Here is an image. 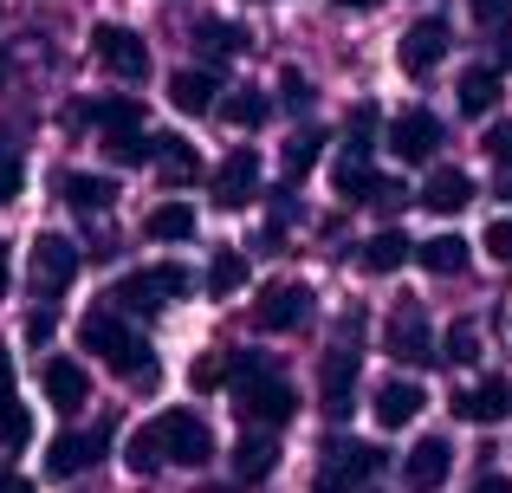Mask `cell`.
<instances>
[{
	"mask_svg": "<svg viewBox=\"0 0 512 493\" xmlns=\"http://www.w3.org/2000/svg\"><path fill=\"white\" fill-rule=\"evenodd\" d=\"M357 370H363V312H350L338 325L325 351V370H318V396H325V416L344 422L350 416V396H357Z\"/></svg>",
	"mask_w": 512,
	"mask_h": 493,
	"instance_id": "cell-3",
	"label": "cell"
},
{
	"mask_svg": "<svg viewBox=\"0 0 512 493\" xmlns=\"http://www.w3.org/2000/svg\"><path fill=\"white\" fill-rule=\"evenodd\" d=\"M428 409V390L415 377H389L383 390L370 396V416H376V429H402V422H415Z\"/></svg>",
	"mask_w": 512,
	"mask_h": 493,
	"instance_id": "cell-13",
	"label": "cell"
},
{
	"mask_svg": "<svg viewBox=\"0 0 512 493\" xmlns=\"http://www.w3.org/2000/svg\"><path fill=\"white\" fill-rule=\"evenodd\" d=\"M78 338H85V351H98L124 383H156V357H150V344L124 325V312H91L85 325H78Z\"/></svg>",
	"mask_w": 512,
	"mask_h": 493,
	"instance_id": "cell-2",
	"label": "cell"
},
{
	"mask_svg": "<svg viewBox=\"0 0 512 493\" xmlns=\"http://www.w3.org/2000/svg\"><path fill=\"white\" fill-rule=\"evenodd\" d=\"M240 286H247V253L221 247L208 260V292H214V299H227V292H240Z\"/></svg>",
	"mask_w": 512,
	"mask_h": 493,
	"instance_id": "cell-29",
	"label": "cell"
},
{
	"mask_svg": "<svg viewBox=\"0 0 512 493\" xmlns=\"http://www.w3.org/2000/svg\"><path fill=\"white\" fill-rule=\"evenodd\" d=\"M474 7V20L487 26V33H500V46H506V33H512V0H467Z\"/></svg>",
	"mask_w": 512,
	"mask_h": 493,
	"instance_id": "cell-36",
	"label": "cell"
},
{
	"mask_svg": "<svg viewBox=\"0 0 512 493\" xmlns=\"http://www.w3.org/2000/svg\"><path fill=\"white\" fill-rule=\"evenodd\" d=\"M7 273H13V260H7V241H0V292H7Z\"/></svg>",
	"mask_w": 512,
	"mask_h": 493,
	"instance_id": "cell-46",
	"label": "cell"
},
{
	"mask_svg": "<svg viewBox=\"0 0 512 493\" xmlns=\"http://www.w3.org/2000/svg\"><path fill=\"white\" fill-rule=\"evenodd\" d=\"M500 202H512V169H500Z\"/></svg>",
	"mask_w": 512,
	"mask_h": 493,
	"instance_id": "cell-47",
	"label": "cell"
},
{
	"mask_svg": "<svg viewBox=\"0 0 512 493\" xmlns=\"http://www.w3.org/2000/svg\"><path fill=\"white\" fill-rule=\"evenodd\" d=\"M279 91H286V104H292V111H299V104H312V85H305L299 72H286V78H279Z\"/></svg>",
	"mask_w": 512,
	"mask_h": 493,
	"instance_id": "cell-42",
	"label": "cell"
},
{
	"mask_svg": "<svg viewBox=\"0 0 512 493\" xmlns=\"http://www.w3.org/2000/svg\"><path fill=\"white\" fill-rule=\"evenodd\" d=\"M0 78H7V59H0Z\"/></svg>",
	"mask_w": 512,
	"mask_h": 493,
	"instance_id": "cell-50",
	"label": "cell"
},
{
	"mask_svg": "<svg viewBox=\"0 0 512 493\" xmlns=\"http://www.w3.org/2000/svg\"><path fill=\"white\" fill-rule=\"evenodd\" d=\"M72 279H78V247L65 234H39L33 241V292L39 299H59Z\"/></svg>",
	"mask_w": 512,
	"mask_h": 493,
	"instance_id": "cell-9",
	"label": "cell"
},
{
	"mask_svg": "<svg viewBox=\"0 0 512 493\" xmlns=\"http://www.w3.org/2000/svg\"><path fill=\"white\" fill-rule=\"evenodd\" d=\"M33 442V416L20 403V383H13V351L0 344V448H26Z\"/></svg>",
	"mask_w": 512,
	"mask_h": 493,
	"instance_id": "cell-14",
	"label": "cell"
},
{
	"mask_svg": "<svg viewBox=\"0 0 512 493\" xmlns=\"http://www.w3.org/2000/svg\"><path fill=\"white\" fill-rule=\"evenodd\" d=\"M188 292V273L182 266H137V273H124L117 279V312H137V318H156V312H169L175 299Z\"/></svg>",
	"mask_w": 512,
	"mask_h": 493,
	"instance_id": "cell-4",
	"label": "cell"
},
{
	"mask_svg": "<svg viewBox=\"0 0 512 493\" xmlns=\"http://www.w3.org/2000/svg\"><path fill=\"white\" fill-rule=\"evenodd\" d=\"M20 182H26V169H20V156L13 150H0V208L13 202V195H20Z\"/></svg>",
	"mask_w": 512,
	"mask_h": 493,
	"instance_id": "cell-39",
	"label": "cell"
},
{
	"mask_svg": "<svg viewBox=\"0 0 512 493\" xmlns=\"http://www.w3.org/2000/svg\"><path fill=\"white\" fill-rule=\"evenodd\" d=\"M383 351L396 357V364H428V357H441L435 338H428V318L415 312V305H402V312L383 325Z\"/></svg>",
	"mask_w": 512,
	"mask_h": 493,
	"instance_id": "cell-12",
	"label": "cell"
},
{
	"mask_svg": "<svg viewBox=\"0 0 512 493\" xmlns=\"http://www.w3.org/2000/svg\"><path fill=\"white\" fill-rule=\"evenodd\" d=\"M467 202H474V176H467V169H435V176H428V189H422L428 215H461Z\"/></svg>",
	"mask_w": 512,
	"mask_h": 493,
	"instance_id": "cell-19",
	"label": "cell"
},
{
	"mask_svg": "<svg viewBox=\"0 0 512 493\" xmlns=\"http://www.w3.org/2000/svg\"><path fill=\"white\" fill-rule=\"evenodd\" d=\"M273 468H279V442L273 435H240L234 442V474L240 481H266Z\"/></svg>",
	"mask_w": 512,
	"mask_h": 493,
	"instance_id": "cell-22",
	"label": "cell"
},
{
	"mask_svg": "<svg viewBox=\"0 0 512 493\" xmlns=\"http://www.w3.org/2000/svg\"><path fill=\"white\" fill-rule=\"evenodd\" d=\"M150 435H156V448H163V461H175V468H201V461L214 455V435H208V422H201L195 409H169V416H156Z\"/></svg>",
	"mask_w": 512,
	"mask_h": 493,
	"instance_id": "cell-5",
	"label": "cell"
},
{
	"mask_svg": "<svg viewBox=\"0 0 512 493\" xmlns=\"http://www.w3.org/2000/svg\"><path fill=\"white\" fill-rule=\"evenodd\" d=\"M506 409H512V383L506 377H487V383H474V390H461L454 396V416L461 422H506Z\"/></svg>",
	"mask_w": 512,
	"mask_h": 493,
	"instance_id": "cell-18",
	"label": "cell"
},
{
	"mask_svg": "<svg viewBox=\"0 0 512 493\" xmlns=\"http://www.w3.org/2000/svg\"><path fill=\"white\" fill-rule=\"evenodd\" d=\"M435 150H441V117L435 111H402L396 124H389V156H402V163H428Z\"/></svg>",
	"mask_w": 512,
	"mask_h": 493,
	"instance_id": "cell-11",
	"label": "cell"
},
{
	"mask_svg": "<svg viewBox=\"0 0 512 493\" xmlns=\"http://www.w3.org/2000/svg\"><path fill=\"white\" fill-rule=\"evenodd\" d=\"M383 468V448H370V442H325V474L331 481H363V474H376Z\"/></svg>",
	"mask_w": 512,
	"mask_h": 493,
	"instance_id": "cell-20",
	"label": "cell"
},
{
	"mask_svg": "<svg viewBox=\"0 0 512 493\" xmlns=\"http://www.w3.org/2000/svg\"><path fill=\"white\" fill-rule=\"evenodd\" d=\"M39 383H46V403L59 409V416H72V409L91 403V377H85V364H72V357H52V364L39 370Z\"/></svg>",
	"mask_w": 512,
	"mask_h": 493,
	"instance_id": "cell-16",
	"label": "cell"
},
{
	"mask_svg": "<svg viewBox=\"0 0 512 493\" xmlns=\"http://www.w3.org/2000/svg\"><path fill=\"white\" fill-rule=\"evenodd\" d=\"M227 377H234V409H240L247 429H279V422H292L299 396H292V383L279 377V370H266V357L234 351L227 357Z\"/></svg>",
	"mask_w": 512,
	"mask_h": 493,
	"instance_id": "cell-1",
	"label": "cell"
},
{
	"mask_svg": "<svg viewBox=\"0 0 512 493\" xmlns=\"http://www.w3.org/2000/svg\"><path fill=\"white\" fill-rule=\"evenodd\" d=\"M474 493H512V481H506V474H480Z\"/></svg>",
	"mask_w": 512,
	"mask_h": 493,
	"instance_id": "cell-44",
	"label": "cell"
},
{
	"mask_svg": "<svg viewBox=\"0 0 512 493\" xmlns=\"http://www.w3.org/2000/svg\"><path fill=\"white\" fill-rule=\"evenodd\" d=\"M441 357H448V364H474V357H480V338H474V325H454L448 338H441Z\"/></svg>",
	"mask_w": 512,
	"mask_h": 493,
	"instance_id": "cell-37",
	"label": "cell"
},
{
	"mask_svg": "<svg viewBox=\"0 0 512 493\" xmlns=\"http://www.w3.org/2000/svg\"><path fill=\"white\" fill-rule=\"evenodd\" d=\"M338 7H357L363 13V7H376V0H338Z\"/></svg>",
	"mask_w": 512,
	"mask_h": 493,
	"instance_id": "cell-49",
	"label": "cell"
},
{
	"mask_svg": "<svg viewBox=\"0 0 512 493\" xmlns=\"http://www.w3.org/2000/svg\"><path fill=\"white\" fill-rule=\"evenodd\" d=\"M415 260H422L428 273H441V279H448V273H467V241H461V234H435V241L415 247Z\"/></svg>",
	"mask_w": 512,
	"mask_h": 493,
	"instance_id": "cell-26",
	"label": "cell"
},
{
	"mask_svg": "<svg viewBox=\"0 0 512 493\" xmlns=\"http://www.w3.org/2000/svg\"><path fill=\"white\" fill-rule=\"evenodd\" d=\"M318 150H325V130H299L286 143V182H305L318 169Z\"/></svg>",
	"mask_w": 512,
	"mask_h": 493,
	"instance_id": "cell-30",
	"label": "cell"
},
{
	"mask_svg": "<svg viewBox=\"0 0 512 493\" xmlns=\"http://www.w3.org/2000/svg\"><path fill=\"white\" fill-rule=\"evenodd\" d=\"M91 52H98V65L111 78H124V85H143V78H150V46H143L130 26H117V20L91 26Z\"/></svg>",
	"mask_w": 512,
	"mask_h": 493,
	"instance_id": "cell-6",
	"label": "cell"
},
{
	"mask_svg": "<svg viewBox=\"0 0 512 493\" xmlns=\"http://www.w3.org/2000/svg\"><path fill=\"white\" fill-rule=\"evenodd\" d=\"M493 104H500V72H493V65H467V72H461V111L487 117Z\"/></svg>",
	"mask_w": 512,
	"mask_h": 493,
	"instance_id": "cell-23",
	"label": "cell"
},
{
	"mask_svg": "<svg viewBox=\"0 0 512 493\" xmlns=\"http://www.w3.org/2000/svg\"><path fill=\"white\" fill-rule=\"evenodd\" d=\"M195 46H201V59H234V52L247 46V33L227 26V20H201L195 26Z\"/></svg>",
	"mask_w": 512,
	"mask_h": 493,
	"instance_id": "cell-28",
	"label": "cell"
},
{
	"mask_svg": "<svg viewBox=\"0 0 512 493\" xmlns=\"http://www.w3.org/2000/svg\"><path fill=\"white\" fill-rule=\"evenodd\" d=\"M143 234H150V241H195V208H188V202H163V208H150Z\"/></svg>",
	"mask_w": 512,
	"mask_h": 493,
	"instance_id": "cell-25",
	"label": "cell"
},
{
	"mask_svg": "<svg viewBox=\"0 0 512 493\" xmlns=\"http://www.w3.org/2000/svg\"><path fill=\"white\" fill-rule=\"evenodd\" d=\"M448 474H454V448L441 442V435H422V442L402 455V487L409 493H435Z\"/></svg>",
	"mask_w": 512,
	"mask_h": 493,
	"instance_id": "cell-10",
	"label": "cell"
},
{
	"mask_svg": "<svg viewBox=\"0 0 512 493\" xmlns=\"http://www.w3.org/2000/svg\"><path fill=\"white\" fill-rule=\"evenodd\" d=\"M448 59V20H441V13H428V20H415L409 33L396 39V65L409 78H428L435 72V65Z\"/></svg>",
	"mask_w": 512,
	"mask_h": 493,
	"instance_id": "cell-8",
	"label": "cell"
},
{
	"mask_svg": "<svg viewBox=\"0 0 512 493\" xmlns=\"http://www.w3.org/2000/svg\"><path fill=\"white\" fill-rule=\"evenodd\" d=\"M480 247H487V260H500V266H512V215H500L487 234H480Z\"/></svg>",
	"mask_w": 512,
	"mask_h": 493,
	"instance_id": "cell-38",
	"label": "cell"
},
{
	"mask_svg": "<svg viewBox=\"0 0 512 493\" xmlns=\"http://www.w3.org/2000/svg\"><path fill=\"white\" fill-rule=\"evenodd\" d=\"M104 156H111V163H156V137H143V130H117V137H104Z\"/></svg>",
	"mask_w": 512,
	"mask_h": 493,
	"instance_id": "cell-33",
	"label": "cell"
},
{
	"mask_svg": "<svg viewBox=\"0 0 512 493\" xmlns=\"http://www.w3.org/2000/svg\"><path fill=\"white\" fill-rule=\"evenodd\" d=\"M156 169H163V176L169 182H195V150H188V143L182 137H156Z\"/></svg>",
	"mask_w": 512,
	"mask_h": 493,
	"instance_id": "cell-31",
	"label": "cell"
},
{
	"mask_svg": "<svg viewBox=\"0 0 512 493\" xmlns=\"http://www.w3.org/2000/svg\"><path fill=\"white\" fill-rule=\"evenodd\" d=\"M124 461H130V474H156L163 468V448H156V435H150V422H143L137 435H130V448H124Z\"/></svg>",
	"mask_w": 512,
	"mask_h": 493,
	"instance_id": "cell-35",
	"label": "cell"
},
{
	"mask_svg": "<svg viewBox=\"0 0 512 493\" xmlns=\"http://www.w3.org/2000/svg\"><path fill=\"white\" fill-rule=\"evenodd\" d=\"M91 117L104 124V137H117V130H143V104L137 98H111V104H91Z\"/></svg>",
	"mask_w": 512,
	"mask_h": 493,
	"instance_id": "cell-34",
	"label": "cell"
},
{
	"mask_svg": "<svg viewBox=\"0 0 512 493\" xmlns=\"http://www.w3.org/2000/svg\"><path fill=\"white\" fill-rule=\"evenodd\" d=\"M104 442H111L104 429H91V435H59V442L46 448V474H52V481H72V474H85L91 461L104 455Z\"/></svg>",
	"mask_w": 512,
	"mask_h": 493,
	"instance_id": "cell-17",
	"label": "cell"
},
{
	"mask_svg": "<svg viewBox=\"0 0 512 493\" xmlns=\"http://www.w3.org/2000/svg\"><path fill=\"white\" fill-rule=\"evenodd\" d=\"M26 338L46 344V338H52V312H33V318H26Z\"/></svg>",
	"mask_w": 512,
	"mask_h": 493,
	"instance_id": "cell-43",
	"label": "cell"
},
{
	"mask_svg": "<svg viewBox=\"0 0 512 493\" xmlns=\"http://www.w3.org/2000/svg\"><path fill=\"white\" fill-rule=\"evenodd\" d=\"M169 104H175V111H188V117L214 111V78L208 72H169Z\"/></svg>",
	"mask_w": 512,
	"mask_h": 493,
	"instance_id": "cell-24",
	"label": "cell"
},
{
	"mask_svg": "<svg viewBox=\"0 0 512 493\" xmlns=\"http://www.w3.org/2000/svg\"><path fill=\"white\" fill-rule=\"evenodd\" d=\"M266 111H273V104H266L260 91H234V98H221V117H227L234 130H260Z\"/></svg>",
	"mask_w": 512,
	"mask_h": 493,
	"instance_id": "cell-32",
	"label": "cell"
},
{
	"mask_svg": "<svg viewBox=\"0 0 512 493\" xmlns=\"http://www.w3.org/2000/svg\"><path fill=\"white\" fill-rule=\"evenodd\" d=\"M305 318H312V286H299V279H273L253 299V325L260 331H299Z\"/></svg>",
	"mask_w": 512,
	"mask_h": 493,
	"instance_id": "cell-7",
	"label": "cell"
},
{
	"mask_svg": "<svg viewBox=\"0 0 512 493\" xmlns=\"http://www.w3.org/2000/svg\"><path fill=\"white\" fill-rule=\"evenodd\" d=\"M59 189H65V202H72L78 215H104V208H111V195H117L104 176H65Z\"/></svg>",
	"mask_w": 512,
	"mask_h": 493,
	"instance_id": "cell-27",
	"label": "cell"
},
{
	"mask_svg": "<svg viewBox=\"0 0 512 493\" xmlns=\"http://www.w3.org/2000/svg\"><path fill=\"white\" fill-rule=\"evenodd\" d=\"M402 260H415V241H409L402 228L370 234V241H363V253H357V266H363V273H396Z\"/></svg>",
	"mask_w": 512,
	"mask_h": 493,
	"instance_id": "cell-21",
	"label": "cell"
},
{
	"mask_svg": "<svg viewBox=\"0 0 512 493\" xmlns=\"http://www.w3.org/2000/svg\"><path fill=\"white\" fill-rule=\"evenodd\" d=\"M253 195H260V156L234 150L221 169H214V202H221V208H247Z\"/></svg>",
	"mask_w": 512,
	"mask_h": 493,
	"instance_id": "cell-15",
	"label": "cell"
},
{
	"mask_svg": "<svg viewBox=\"0 0 512 493\" xmlns=\"http://www.w3.org/2000/svg\"><path fill=\"white\" fill-rule=\"evenodd\" d=\"M318 493H363V487H344V481H325V487H318Z\"/></svg>",
	"mask_w": 512,
	"mask_h": 493,
	"instance_id": "cell-48",
	"label": "cell"
},
{
	"mask_svg": "<svg viewBox=\"0 0 512 493\" xmlns=\"http://www.w3.org/2000/svg\"><path fill=\"white\" fill-rule=\"evenodd\" d=\"M188 383H195V390H221L227 383V357H201V364L188 370Z\"/></svg>",
	"mask_w": 512,
	"mask_h": 493,
	"instance_id": "cell-40",
	"label": "cell"
},
{
	"mask_svg": "<svg viewBox=\"0 0 512 493\" xmlns=\"http://www.w3.org/2000/svg\"><path fill=\"white\" fill-rule=\"evenodd\" d=\"M480 150H487V156H493V163H500V169H512V124H493Z\"/></svg>",
	"mask_w": 512,
	"mask_h": 493,
	"instance_id": "cell-41",
	"label": "cell"
},
{
	"mask_svg": "<svg viewBox=\"0 0 512 493\" xmlns=\"http://www.w3.org/2000/svg\"><path fill=\"white\" fill-rule=\"evenodd\" d=\"M0 493H33V481H20V474H0Z\"/></svg>",
	"mask_w": 512,
	"mask_h": 493,
	"instance_id": "cell-45",
	"label": "cell"
}]
</instances>
